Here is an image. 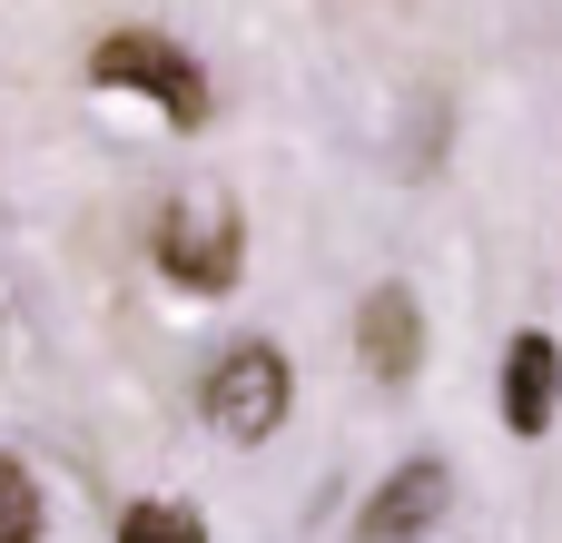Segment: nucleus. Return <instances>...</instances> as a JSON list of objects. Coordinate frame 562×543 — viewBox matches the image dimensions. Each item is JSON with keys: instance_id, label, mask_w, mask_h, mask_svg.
<instances>
[{"instance_id": "nucleus-1", "label": "nucleus", "mask_w": 562, "mask_h": 543, "mask_svg": "<svg viewBox=\"0 0 562 543\" xmlns=\"http://www.w3.org/2000/svg\"><path fill=\"white\" fill-rule=\"evenodd\" d=\"M237 257H247V218H237V198H227L217 178H198V188H178V198L158 208V267H168L178 287L217 297V287L237 277Z\"/></svg>"}, {"instance_id": "nucleus-2", "label": "nucleus", "mask_w": 562, "mask_h": 543, "mask_svg": "<svg viewBox=\"0 0 562 543\" xmlns=\"http://www.w3.org/2000/svg\"><path fill=\"white\" fill-rule=\"evenodd\" d=\"M89 79L99 89H138L148 109H168V129H207V69L178 40H158V30H109Z\"/></svg>"}, {"instance_id": "nucleus-3", "label": "nucleus", "mask_w": 562, "mask_h": 543, "mask_svg": "<svg viewBox=\"0 0 562 543\" xmlns=\"http://www.w3.org/2000/svg\"><path fill=\"white\" fill-rule=\"evenodd\" d=\"M207 425L237 435V445H257V435L286 425V356H277L267 336H247V346H227V356L207 366Z\"/></svg>"}, {"instance_id": "nucleus-4", "label": "nucleus", "mask_w": 562, "mask_h": 543, "mask_svg": "<svg viewBox=\"0 0 562 543\" xmlns=\"http://www.w3.org/2000/svg\"><path fill=\"white\" fill-rule=\"evenodd\" d=\"M445 505H454V475H445L435 455H415V465H395L385 495L356 514V543H415V534L445 524Z\"/></svg>"}, {"instance_id": "nucleus-5", "label": "nucleus", "mask_w": 562, "mask_h": 543, "mask_svg": "<svg viewBox=\"0 0 562 543\" xmlns=\"http://www.w3.org/2000/svg\"><path fill=\"white\" fill-rule=\"evenodd\" d=\"M356 346H366V376H375V386H405V376L425 366V307H415L405 287H375V297L356 307Z\"/></svg>"}, {"instance_id": "nucleus-6", "label": "nucleus", "mask_w": 562, "mask_h": 543, "mask_svg": "<svg viewBox=\"0 0 562 543\" xmlns=\"http://www.w3.org/2000/svg\"><path fill=\"white\" fill-rule=\"evenodd\" d=\"M553 415H562V346L543 326H524L514 356H504V425L514 435H553Z\"/></svg>"}, {"instance_id": "nucleus-7", "label": "nucleus", "mask_w": 562, "mask_h": 543, "mask_svg": "<svg viewBox=\"0 0 562 543\" xmlns=\"http://www.w3.org/2000/svg\"><path fill=\"white\" fill-rule=\"evenodd\" d=\"M0 543H40V485L10 455H0Z\"/></svg>"}, {"instance_id": "nucleus-8", "label": "nucleus", "mask_w": 562, "mask_h": 543, "mask_svg": "<svg viewBox=\"0 0 562 543\" xmlns=\"http://www.w3.org/2000/svg\"><path fill=\"white\" fill-rule=\"evenodd\" d=\"M119 543H207V524H198L188 505H138V514L119 524Z\"/></svg>"}]
</instances>
